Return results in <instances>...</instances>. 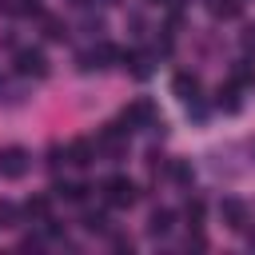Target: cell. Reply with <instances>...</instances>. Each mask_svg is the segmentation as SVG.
Returning <instances> with one entry per match:
<instances>
[{
  "label": "cell",
  "instance_id": "obj_17",
  "mask_svg": "<svg viewBox=\"0 0 255 255\" xmlns=\"http://www.w3.org/2000/svg\"><path fill=\"white\" fill-rule=\"evenodd\" d=\"M20 211H24V219H40V223H44V219H48V195H32V199H24Z\"/></svg>",
  "mask_w": 255,
  "mask_h": 255
},
{
  "label": "cell",
  "instance_id": "obj_14",
  "mask_svg": "<svg viewBox=\"0 0 255 255\" xmlns=\"http://www.w3.org/2000/svg\"><path fill=\"white\" fill-rule=\"evenodd\" d=\"M80 227H84L88 235H108V231H112V227H108V215H104V211H84Z\"/></svg>",
  "mask_w": 255,
  "mask_h": 255
},
{
  "label": "cell",
  "instance_id": "obj_19",
  "mask_svg": "<svg viewBox=\"0 0 255 255\" xmlns=\"http://www.w3.org/2000/svg\"><path fill=\"white\" fill-rule=\"evenodd\" d=\"M44 36H48V40H64V36H68V28H64L56 16H44Z\"/></svg>",
  "mask_w": 255,
  "mask_h": 255
},
{
  "label": "cell",
  "instance_id": "obj_12",
  "mask_svg": "<svg viewBox=\"0 0 255 255\" xmlns=\"http://www.w3.org/2000/svg\"><path fill=\"white\" fill-rule=\"evenodd\" d=\"M52 191H56L60 199H68V203H84L92 187H88L84 179H76V183H52Z\"/></svg>",
  "mask_w": 255,
  "mask_h": 255
},
{
  "label": "cell",
  "instance_id": "obj_22",
  "mask_svg": "<svg viewBox=\"0 0 255 255\" xmlns=\"http://www.w3.org/2000/svg\"><path fill=\"white\" fill-rule=\"evenodd\" d=\"M112 247H116V251H131V239H124V235H112Z\"/></svg>",
  "mask_w": 255,
  "mask_h": 255
},
{
  "label": "cell",
  "instance_id": "obj_7",
  "mask_svg": "<svg viewBox=\"0 0 255 255\" xmlns=\"http://www.w3.org/2000/svg\"><path fill=\"white\" fill-rule=\"evenodd\" d=\"M219 219H223L227 227L243 231V227H247V203H243V199H235V195L219 199Z\"/></svg>",
  "mask_w": 255,
  "mask_h": 255
},
{
  "label": "cell",
  "instance_id": "obj_24",
  "mask_svg": "<svg viewBox=\"0 0 255 255\" xmlns=\"http://www.w3.org/2000/svg\"><path fill=\"white\" fill-rule=\"evenodd\" d=\"M155 4H167V0H155Z\"/></svg>",
  "mask_w": 255,
  "mask_h": 255
},
{
  "label": "cell",
  "instance_id": "obj_1",
  "mask_svg": "<svg viewBox=\"0 0 255 255\" xmlns=\"http://www.w3.org/2000/svg\"><path fill=\"white\" fill-rule=\"evenodd\" d=\"M100 191H104V203H108V207H131L135 195H139L128 175H108V179L100 183Z\"/></svg>",
  "mask_w": 255,
  "mask_h": 255
},
{
  "label": "cell",
  "instance_id": "obj_2",
  "mask_svg": "<svg viewBox=\"0 0 255 255\" xmlns=\"http://www.w3.org/2000/svg\"><path fill=\"white\" fill-rule=\"evenodd\" d=\"M28 167H32V155H28L24 147H16V143L0 147V175H4V179H24Z\"/></svg>",
  "mask_w": 255,
  "mask_h": 255
},
{
  "label": "cell",
  "instance_id": "obj_15",
  "mask_svg": "<svg viewBox=\"0 0 255 255\" xmlns=\"http://www.w3.org/2000/svg\"><path fill=\"white\" fill-rule=\"evenodd\" d=\"M231 84H235V88L255 84V64H251V60H235V68H231Z\"/></svg>",
  "mask_w": 255,
  "mask_h": 255
},
{
  "label": "cell",
  "instance_id": "obj_13",
  "mask_svg": "<svg viewBox=\"0 0 255 255\" xmlns=\"http://www.w3.org/2000/svg\"><path fill=\"white\" fill-rule=\"evenodd\" d=\"M207 8H211L215 20H235L243 12V0H207Z\"/></svg>",
  "mask_w": 255,
  "mask_h": 255
},
{
  "label": "cell",
  "instance_id": "obj_11",
  "mask_svg": "<svg viewBox=\"0 0 255 255\" xmlns=\"http://www.w3.org/2000/svg\"><path fill=\"white\" fill-rule=\"evenodd\" d=\"M96 143H88V139H76V143H68V163L72 167H92V159H96Z\"/></svg>",
  "mask_w": 255,
  "mask_h": 255
},
{
  "label": "cell",
  "instance_id": "obj_20",
  "mask_svg": "<svg viewBox=\"0 0 255 255\" xmlns=\"http://www.w3.org/2000/svg\"><path fill=\"white\" fill-rule=\"evenodd\" d=\"M16 215H24L16 203H8V199H0V227H12L16 223Z\"/></svg>",
  "mask_w": 255,
  "mask_h": 255
},
{
  "label": "cell",
  "instance_id": "obj_9",
  "mask_svg": "<svg viewBox=\"0 0 255 255\" xmlns=\"http://www.w3.org/2000/svg\"><path fill=\"white\" fill-rule=\"evenodd\" d=\"M120 64H124V72H131L135 80H147V76H151V56H143V52H120Z\"/></svg>",
  "mask_w": 255,
  "mask_h": 255
},
{
  "label": "cell",
  "instance_id": "obj_10",
  "mask_svg": "<svg viewBox=\"0 0 255 255\" xmlns=\"http://www.w3.org/2000/svg\"><path fill=\"white\" fill-rule=\"evenodd\" d=\"M215 108H219V112H227V116H235V112L243 108L239 88H235V84H219V88H215Z\"/></svg>",
  "mask_w": 255,
  "mask_h": 255
},
{
  "label": "cell",
  "instance_id": "obj_4",
  "mask_svg": "<svg viewBox=\"0 0 255 255\" xmlns=\"http://www.w3.org/2000/svg\"><path fill=\"white\" fill-rule=\"evenodd\" d=\"M112 60H120V52L112 48V44H100V48H88V52H80V72H104Z\"/></svg>",
  "mask_w": 255,
  "mask_h": 255
},
{
  "label": "cell",
  "instance_id": "obj_23",
  "mask_svg": "<svg viewBox=\"0 0 255 255\" xmlns=\"http://www.w3.org/2000/svg\"><path fill=\"white\" fill-rule=\"evenodd\" d=\"M251 155H255V139H251Z\"/></svg>",
  "mask_w": 255,
  "mask_h": 255
},
{
  "label": "cell",
  "instance_id": "obj_16",
  "mask_svg": "<svg viewBox=\"0 0 255 255\" xmlns=\"http://www.w3.org/2000/svg\"><path fill=\"white\" fill-rule=\"evenodd\" d=\"M167 175H171L179 187H191V179H195V171H191L187 159H171V163H167Z\"/></svg>",
  "mask_w": 255,
  "mask_h": 255
},
{
  "label": "cell",
  "instance_id": "obj_6",
  "mask_svg": "<svg viewBox=\"0 0 255 255\" xmlns=\"http://www.w3.org/2000/svg\"><path fill=\"white\" fill-rule=\"evenodd\" d=\"M171 92L191 108V104H199V76L195 72H175L171 76Z\"/></svg>",
  "mask_w": 255,
  "mask_h": 255
},
{
  "label": "cell",
  "instance_id": "obj_5",
  "mask_svg": "<svg viewBox=\"0 0 255 255\" xmlns=\"http://www.w3.org/2000/svg\"><path fill=\"white\" fill-rule=\"evenodd\" d=\"M120 120H124V124H128V128L135 131V128H151V124H155L159 116H155L151 100H135V104H128V108H124V116H120Z\"/></svg>",
  "mask_w": 255,
  "mask_h": 255
},
{
  "label": "cell",
  "instance_id": "obj_21",
  "mask_svg": "<svg viewBox=\"0 0 255 255\" xmlns=\"http://www.w3.org/2000/svg\"><path fill=\"white\" fill-rule=\"evenodd\" d=\"M243 48H247V52H255V24H247V28H243Z\"/></svg>",
  "mask_w": 255,
  "mask_h": 255
},
{
  "label": "cell",
  "instance_id": "obj_3",
  "mask_svg": "<svg viewBox=\"0 0 255 255\" xmlns=\"http://www.w3.org/2000/svg\"><path fill=\"white\" fill-rule=\"evenodd\" d=\"M12 68L20 72V76H48V56L40 52V48H20L16 56H12Z\"/></svg>",
  "mask_w": 255,
  "mask_h": 255
},
{
  "label": "cell",
  "instance_id": "obj_18",
  "mask_svg": "<svg viewBox=\"0 0 255 255\" xmlns=\"http://www.w3.org/2000/svg\"><path fill=\"white\" fill-rule=\"evenodd\" d=\"M203 211H207V207H203V199H199V195H191V199L183 203V219H187L191 227H199V223H203Z\"/></svg>",
  "mask_w": 255,
  "mask_h": 255
},
{
  "label": "cell",
  "instance_id": "obj_8",
  "mask_svg": "<svg viewBox=\"0 0 255 255\" xmlns=\"http://www.w3.org/2000/svg\"><path fill=\"white\" fill-rule=\"evenodd\" d=\"M171 227H175V211H171V207H151L147 231H151L155 239H163V235H171Z\"/></svg>",
  "mask_w": 255,
  "mask_h": 255
}]
</instances>
